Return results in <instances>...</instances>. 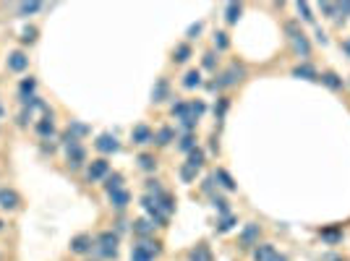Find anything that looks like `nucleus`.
<instances>
[{
  "instance_id": "f257e3e1",
  "label": "nucleus",
  "mask_w": 350,
  "mask_h": 261,
  "mask_svg": "<svg viewBox=\"0 0 350 261\" xmlns=\"http://www.w3.org/2000/svg\"><path fill=\"white\" fill-rule=\"evenodd\" d=\"M94 251L105 259H115L118 256V233H102L100 238H97Z\"/></svg>"
},
{
  "instance_id": "f03ea898",
  "label": "nucleus",
  "mask_w": 350,
  "mask_h": 261,
  "mask_svg": "<svg viewBox=\"0 0 350 261\" xmlns=\"http://www.w3.org/2000/svg\"><path fill=\"white\" fill-rule=\"evenodd\" d=\"M241 76H243V68L241 65H230L227 71L219 76V81L215 84H209V89H222V87H233V84H238L241 81Z\"/></svg>"
},
{
  "instance_id": "7ed1b4c3",
  "label": "nucleus",
  "mask_w": 350,
  "mask_h": 261,
  "mask_svg": "<svg viewBox=\"0 0 350 261\" xmlns=\"http://www.w3.org/2000/svg\"><path fill=\"white\" fill-rule=\"evenodd\" d=\"M259 233H262V227L259 225H246L243 227V233H241V248L243 251H248V248H254V245H259Z\"/></svg>"
},
{
  "instance_id": "20e7f679",
  "label": "nucleus",
  "mask_w": 350,
  "mask_h": 261,
  "mask_svg": "<svg viewBox=\"0 0 350 261\" xmlns=\"http://www.w3.org/2000/svg\"><path fill=\"white\" fill-rule=\"evenodd\" d=\"M108 175H110L108 159H94L92 167H89V173H87V178L89 180H100V178H108Z\"/></svg>"
},
{
  "instance_id": "39448f33",
  "label": "nucleus",
  "mask_w": 350,
  "mask_h": 261,
  "mask_svg": "<svg viewBox=\"0 0 350 261\" xmlns=\"http://www.w3.org/2000/svg\"><path fill=\"white\" fill-rule=\"evenodd\" d=\"M92 248H94V240L89 235H76L73 240H71V251L73 253H81V256H84V253H89Z\"/></svg>"
},
{
  "instance_id": "423d86ee",
  "label": "nucleus",
  "mask_w": 350,
  "mask_h": 261,
  "mask_svg": "<svg viewBox=\"0 0 350 261\" xmlns=\"http://www.w3.org/2000/svg\"><path fill=\"white\" fill-rule=\"evenodd\" d=\"M131 139H133V144H154V133H152L147 126H136Z\"/></svg>"
},
{
  "instance_id": "0eeeda50",
  "label": "nucleus",
  "mask_w": 350,
  "mask_h": 261,
  "mask_svg": "<svg viewBox=\"0 0 350 261\" xmlns=\"http://www.w3.org/2000/svg\"><path fill=\"white\" fill-rule=\"evenodd\" d=\"M94 147L100 149V152H105V154H110V152H118V139H115V136H110V133H105V136L97 139Z\"/></svg>"
},
{
  "instance_id": "6e6552de",
  "label": "nucleus",
  "mask_w": 350,
  "mask_h": 261,
  "mask_svg": "<svg viewBox=\"0 0 350 261\" xmlns=\"http://www.w3.org/2000/svg\"><path fill=\"white\" fill-rule=\"evenodd\" d=\"M152 233H154V222L152 219H136L133 222V235H139L141 240L144 238H149Z\"/></svg>"
},
{
  "instance_id": "1a4fd4ad",
  "label": "nucleus",
  "mask_w": 350,
  "mask_h": 261,
  "mask_svg": "<svg viewBox=\"0 0 350 261\" xmlns=\"http://www.w3.org/2000/svg\"><path fill=\"white\" fill-rule=\"evenodd\" d=\"M26 65H29V58L24 55V52H11L8 55V68L11 71H24Z\"/></svg>"
},
{
  "instance_id": "9d476101",
  "label": "nucleus",
  "mask_w": 350,
  "mask_h": 261,
  "mask_svg": "<svg viewBox=\"0 0 350 261\" xmlns=\"http://www.w3.org/2000/svg\"><path fill=\"white\" fill-rule=\"evenodd\" d=\"M188 261H212V251H209V245L199 243L191 253H188Z\"/></svg>"
},
{
  "instance_id": "9b49d317",
  "label": "nucleus",
  "mask_w": 350,
  "mask_h": 261,
  "mask_svg": "<svg viewBox=\"0 0 350 261\" xmlns=\"http://www.w3.org/2000/svg\"><path fill=\"white\" fill-rule=\"evenodd\" d=\"M128 201H131V194H128V191H115V194H110V204L115 206V209H126L128 206Z\"/></svg>"
},
{
  "instance_id": "f8f14e48",
  "label": "nucleus",
  "mask_w": 350,
  "mask_h": 261,
  "mask_svg": "<svg viewBox=\"0 0 350 261\" xmlns=\"http://www.w3.org/2000/svg\"><path fill=\"white\" fill-rule=\"evenodd\" d=\"M275 256V245L272 243H262L259 248H254V261H269Z\"/></svg>"
},
{
  "instance_id": "ddd939ff",
  "label": "nucleus",
  "mask_w": 350,
  "mask_h": 261,
  "mask_svg": "<svg viewBox=\"0 0 350 261\" xmlns=\"http://www.w3.org/2000/svg\"><path fill=\"white\" fill-rule=\"evenodd\" d=\"M120 186H123V175H120V173H112V175H108V178H105V191H108V194H115V191H120Z\"/></svg>"
},
{
  "instance_id": "4468645a",
  "label": "nucleus",
  "mask_w": 350,
  "mask_h": 261,
  "mask_svg": "<svg viewBox=\"0 0 350 261\" xmlns=\"http://www.w3.org/2000/svg\"><path fill=\"white\" fill-rule=\"evenodd\" d=\"M0 206H3V209H16L19 196L13 194V191H0Z\"/></svg>"
},
{
  "instance_id": "2eb2a0df",
  "label": "nucleus",
  "mask_w": 350,
  "mask_h": 261,
  "mask_svg": "<svg viewBox=\"0 0 350 261\" xmlns=\"http://www.w3.org/2000/svg\"><path fill=\"white\" fill-rule=\"evenodd\" d=\"M131 261H154V256H152V253L141 245V240H139V243L131 248Z\"/></svg>"
},
{
  "instance_id": "dca6fc26",
  "label": "nucleus",
  "mask_w": 350,
  "mask_h": 261,
  "mask_svg": "<svg viewBox=\"0 0 350 261\" xmlns=\"http://www.w3.org/2000/svg\"><path fill=\"white\" fill-rule=\"evenodd\" d=\"M293 76H298V79H308V81H319V73L311 65H298L293 71Z\"/></svg>"
},
{
  "instance_id": "f3484780",
  "label": "nucleus",
  "mask_w": 350,
  "mask_h": 261,
  "mask_svg": "<svg viewBox=\"0 0 350 261\" xmlns=\"http://www.w3.org/2000/svg\"><path fill=\"white\" fill-rule=\"evenodd\" d=\"M322 84H327V87H329V89H334V91H337V89H342V79H340L337 73H332V71L322 73Z\"/></svg>"
},
{
  "instance_id": "a211bd4d",
  "label": "nucleus",
  "mask_w": 350,
  "mask_h": 261,
  "mask_svg": "<svg viewBox=\"0 0 350 261\" xmlns=\"http://www.w3.org/2000/svg\"><path fill=\"white\" fill-rule=\"evenodd\" d=\"M241 5L238 3H230V5H227V8H225V21H227V24H238V19H241Z\"/></svg>"
},
{
  "instance_id": "6ab92c4d",
  "label": "nucleus",
  "mask_w": 350,
  "mask_h": 261,
  "mask_svg": "<svg viewBox=\"0 0 350 261\" xmlns=\"http://www.w3.org/2000/svg\"><path fill=\"white\" fill-rule=\"evenodd\" d=\"M173 139H175V130L173 128H159V133L154 136V141L159 144V147H167Z\"/></svg>"
},
{
  "instance_id": "aec40b11",
  "label": "nucleus",
  "mask_w": 350,
  "mask_h": 261,
  "mask_svg": "<svg viewBox=\"0 0 350 261\" xmlns=\"http://www.w3.org/2000/svg\"><path fill=\"white\" fill-rule=\"evenodd\" d=\"M293 44H295V50H298L303 58H308V55H311V44H308V40H306L303 34H301V37H295Z\"/></svg>"
},
{
  "instance_id": "412c9836",
  "label": "nucleus",
  "mask_w": 350,
  "mask_h": 261,
  "mask_svg": "<svg viewBox=\"0 0 350 261\" xmlns=\"http://www.w3.org/2000/svg\"><path fill=\"white\" fill-rule=\"evenodd\" d=\"M215 178L219 180V186H222V188H227V191H235V180L230 178V175H227L225 170H217L215 173Z\"/></svg>"
},
{
  "instance_id": "4be33fe9",
  "label": "nucleus",
  "mask_w": 350,
  "mask_h": 261,
  "mask_svg": "<svg viewBox=\"0 0 350 261\" xmlns=\"http://www.w3.org/2000/svg\"><path fill=\"white\" fill-rule=\"evenodd\" d=\"M188 165H191L194 170H199V167L204 165V152H201V149H194V152H188Z\"/></svg>"
},
{
  "instance_id": "5701e85b",
  "label": "nucleus",
  "mask_w": 350,
  "mask_h": 261,
  "mask_svg": "<svg viewBox=\"0 0 350 261\" xmlns=\"http://www.w3.org/2000/svg\"><path fill=\"white\" fill-rule=\"evenodd\" d=\"M165 97H167V81L159 79V84L154 87V91H152V99H154V102H162Z\"/></svg>"
},
{
  "instance_id": "b1692460",
  "label": "nucleus",
  "mask_w": 350,
  "mask_h": 261,
  "mask_svg": "<svg viewBox=\"0 0 350 261\" xmlns=\"http://www.w3.org/2000/svg\"><path fill=\"white\" fill-rule=\"evenodd\" d=\"M199 84H201L199 71H188V73H186V79H183V87H186V89H194V87H199Z\"/></svg>"
},
{
  "instance_id": "393cba45",
  "label": "nucleus",
  "mask_w": 350,
  "mask_h": 261,
  "mask_svg": "<svg viewBox=\"0 0 350 261\" xmlns=\"http://www.w3.org/2000/svg\"><path fill=\"white\" fill-rule=\"evenodd\" d=\"M235 227V217L233 214H227V217H222L217 222V233H227V230H233Z\"/></svg>"
},
{
  "instance_id": "a878e982",
  "label": "nucleus",
  "mask_w": 350,
  "mask_h": 261,
  "mask_svg": "<svg viewBox=\"0 0 350 261\" xmlns=\"http://www.w3.org/2000/svg\"><path fill=\"white\" fill-rule=\"evenodd\" d=\"M139 167L149 173V170H154V167H157V159L152 157V154H141V157H139Z\"/></svg>"
},
{
  "instance_id": "bb28decb",
  "label": "nucleus",
  "mask_w": 350,
  "mask_h": 261,
  "mask_svg": "<svg viewBox=\"0 0 350 261\" xmlns=\"http://www.w3.org/2000/svg\"><path fill=\"white\" fill-rule=\"evenodd\" d=\"M188 58H191V50H188V44H178V47H175V60H178V63H186Z\"/></svg>"
},
{
  "instance_id": "cd10ccee",
  "label": "nucleus",
  "mask_w": 350,
  "mask_h": 261,
  "mask_svg": "<svg viewBox=\"0 0 350 261\" xmlns=\"http://www.w3.org/2000/svg\"><path fill=\"white\" fill-rule=\"evenodd\" d=\"M37 130H40V136H52V133H55V126H52L50 118H44L40 126H37Z\"/></svg>"
},
{
  "instance_id": "c85d7f7f",
  "label": "nucleus",
  "mask_w": 350,
  "mask_h": 261,
  "mask_svg": "<svg viewBox=\"0 0 350 261\" xmlns=\"http://www.w3.org/2000/svg\"><path fill=\"white\" fill-rule=\"evenodd\" d=\"M322 13H324V16H329V19H337V16H340V5H334V3H322Z\"/></svg>"
},
{
  "instance_id": "c756f323",
  "label": "nucleus",
  "mask_w": 350,
  "mask_h": 261,
  "mask_svg": "<svg viewBox=\"0 0 350 261\" xmlns=\"http://www.w3.org/2000/svg\"><path fill=\"white\" fill-rule=\"evenodd\" d=\"M180 178H183L186 183H191L196 178V170H194L191 165H183V167H180Z\"/></svg>"
},
{
  "instance_id": "7c9ffc66",
  "label": "nucleus",
  "mask_w": 350,
  "mask_h": 261,
  "mask_svg": "<svg viewBox=\"0 0 350 261\" xmlns=\"http://www.w3.org/2000/svg\"><path fill=\"white\" fill-rule=\"evenodd\" d=\"M194 147H196L194 136H191V133H186L183 139H180V149H183V152H194Z\"/></svg>"
},
{
  "instance_id": "2f4dec72",
  "label": "nucleus",
  "mask_w": 350,
  "mask_h": 261,
  "mask_svg": "<svg viewBox=\"0 0 350 261\" xmlns=\"http://www.w3.org/2000/svg\"><path fill=\"white\" fill-rule=\"evenodd\" d=\"M215 44H217V50H227V44H230V42H227V34L225 32H217L215 34Z\"/></svg>"
},
{
  "instance_id": "473e14b6",
  "label": "nucleus",
  "mask_w": 350,
  "mask_h": 261,
  "mask_svg": "<svg viewBox=\"0 0 350 261\" xmlns=\"http://www.w3.org/2000/svg\"><path fill=\"white\" fill-rule=\"evenodd\" d=\"M215 209L222 214V217H227V214H230V209H227V201L225 198H215Z\"/></svg>"
},
{
  "instance_id": "72a5a7b5",
  "label": "nucleus",
  "mask_w": 350,
  "mask_h": 261,
  "mask_svg": "<svg viewBox=\"0 0 350 261\" xmlns=\"http://www.w3.org/2000/svg\"><path fill=\"white\" fill-rule=\"evenodd\" d=\"M147 191H149V194H154V198H157V196H162V188H159V180H147Z\"/></svg>"
},
{
  "instance_id": "f704fd0d",
  "label": "nucleus",
  "mask_w": 350,
  "mask_h": 261,
  "mask_svg": "<svg viewBox=\"0 0 350 261\" xmlns=\"http://www.w3.org/2000/svg\"><path fill=\"white\" fill-rule=\"evenodd\" d=\"M298 13H301L303 21H314V16H311V8H308L306 3H298Z\"/></svg>"
},
{
  "instance_id": "c9c22d12",
  "label": "nucleus",
  "mask_w": 350,
  "mask_h": 261,
  "mask_svg": "<svg viewBox=\"0 0 350 261\" xmlns=\"http://www.w3.org/2000/svg\"><path fill=\"white\" fill-rule=\"evenodd\" d=\"M32 89H34V79H26L21 84V99H26V94H32Z\"/></svg>"
},
{
  "instance_id": "e433bc0d",
  "label": "nucleus",
  "mask_w": 350,
  "mask_h": 261,
  "mask_svg": "<svg viewBox=\"0 0 350 261\" xmlns=\"http://www.w3.org/2000/svg\"><path fill=\"white\" fill-rule=\"evenodd\" d=\"M173 112L180 115V118H186V115H188V102H178V105L173 107Z\"/></svg>"
},
{
  "instance_id": "4c0bfd02",
  "label": "nucleus",
  "mask_w": 350,
  "mask_h": 261,
  "mask_svg": "<svg viewBox=\"0 0 350 261\" xmlns=\"http://www.w3.org/2000/svg\"><path fill=\"white\" fill-rule=\"evenodd\" d=\"M180 126H183L186 130H191L196 126V118H194V115H186V118H180Z\"/></svg>"
},
{
  "instance_id": "58836bf2",
  "label": "nucleus",
  "mask_w": 350,
  "mask_h": 261,
  "mask_svg": "<svg viewBox=\"0 0 350 261\" xmlns=\"http://www.w3.org/2000/svg\"><path fill=\"white\" fill-rule=\"evenodd\" d=\"M34 37H37V29H26L21 40H24V42H34Z\"/></svg>"
},
{
  "instance_id": "ea45409f",
  "label": "nucleus",
  "mask_w": 350,
  "mask_h": 261,
  "mask_svg": "<svg viewBox=\"0 0 350 261\" xmlns=\"http://www.w3.org/2000/svg\"><path fill=\"white\" fill-rule=\"evenodd\" d=\"M322 235L327 238V240H332V243H334V240H340V238H342L340 233H332V230H324V233H322Z\"/></svg>"
},
{
  "instance_id": "a19ab883",
  "label": "nucleus",
  "mask_w": 350,
  "mask_h": 261,
  "mask_svg": "<svg viewBox=\"0 0 350 261\" xmlns=\"http://www.w3.org/2000/svg\"><path fill=\"white\" fill-rule=\"evenodd\" d=\"M225 110H227V99H222V102H219V105L215 107V112H217V118H222V115H225Z\"/></svg>"
},
{
  "instance_id": "79ce46f5",
  "label": "nucleus",
  "mask_w": 350,
  "mask_h": 261,
  "mask_svg": "<svg viewBox=\"0 0 350 261\" xmlns=\"http://www.w3.org/2000/svg\"><path fill=\"white\" fill-rule=\"evenodd\" d=\"M204 68H215V55H212V52L204 55Z\"/></svg>"
},
{
  "instance_id": "37998d69",
  "label": "nucleus",
  "mask_w": 350,
  "mask_h": 261,
  "mask_svg": "<svg viewBox=\"0 0 350 261\" xmlns=\"http://www.w3.org/2000/svg\"><path fill=\"white\" fill-rule=\"evenodd\" d=\"M71 128H73V133H79V136H84V133H87V130H89L87 126H81V123H73Z\"/></svg>"
},
{
  "instance_id": "c03bdc74",
  "label": "nucleus",
  "mask_w": 350,
  "mask_h": 261,
  "mask_svg": "<svg viewBox=\"0 0 350 261\" xmlns=\"http://www.w3.org/2000/svg\"><path fill=\"white\" fill-rule=\"evenodd\" d=\"M34 11H40V5L32 3V5H21V13H34Z\"/></svg>"
},
{
  "instance_id": "a18cd8bd",
  "label": "nucleus",
  "mask_w": 350,
  "mask_h": 261,
  "mask_svg": "<svg viewBox=\"0 0 350 261\" xmlns=\"http://www.w3.org/2000/svg\"><path fill=\"white\" fill-rule=\"evenodd\" d=\"M199 32H201V24H194L191 29H188V40H194V37L199 34Z\"/></svg>"
},
{
  "instance_id": "49530a36",
  "label": "nucleus",
  "mask_w": 350,
  "mask_h": 261,
  "mask_svg": "<svg viewBox=\"0 0 350 261\" xmlns=\"http://www.w3.org/2000/svg\"><path fill=\"white\" fill-rule=\"evenodd\" d=\"M342 13H350V3H340V16Z\"/></svg>"
},
{
  "instance_id": "de8ad7c7",
  "label": "nucleus",
  "mask_w": 350,
  "mask_h": 261,
  "mask_svg": "<svg viewBox=\"0 0 350 261\" xmlns=\"http://www.w3.org/2000/svg\"><path fill=\"white\" fill-rule=\"evenodd\" d=\"M316 40H319V42H322V44L327 42V37H324V32H322V29H316Z\"/></svg>"
},
{
  "instance_id": "09e8293b",
  "label": "nucleus",
  "mask_w": 350,
  "mask_h": 261,
  "mask_svg": "<svg viewBox=\"0 0 350 261\" xmlns=\"http://www.w3.org/2000/svg\"><path fill=\"white\" fill-rule=\"evenodd\" d=\"M269 261H287V259H285V256H283V253H275V256H272V259H269Z\"/></svg>"
},
{
  "instance_id": "8fccbe9b",
  "label": "nucleus",
  "mask_w": 350,
  "mask_h": 261,
  "mask_svg": "<svg viewBox=\"0 0 350 261\" xmlns=\"http://www.w3.org/2000/svg\"><path fill=\"white\" fill-rule=\"evenodd\" d=\"M342 50H345V52H348V55H350V40H348L345 44H342Z\"/></svg>"
},
{
  "instance_id": "3c124183",
  "label": "nucleus",
  "mask_w": 350,
  "mask_h": 261,
  "mask_svg": "<svg viewBox=\"0 0 350 261\" xmlns=\"http://www.w3.org/2000/svg\"><path fill=\"white\" fill-rule=\"evenodd\" d=\"M0 230H3V222H0Z\"/></svg>"
}]
</instances>
